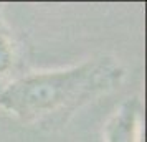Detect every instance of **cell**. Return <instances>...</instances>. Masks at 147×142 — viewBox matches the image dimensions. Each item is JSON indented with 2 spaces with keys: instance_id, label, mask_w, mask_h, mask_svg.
I'll return each instance as SVG.
<instances>
[{
  "instance_id": "3957f363",
  "label": "cell",
  "mask_w": 147,
  "mask_h": 142,
  "mask_svg": "<svg viewBox=\"0 0 147 142\" xmlns=\"http://www.w3.org/2000/svg\"><path fill=\"white\" fill-rule=\"evenodd\" d=\"M15 61H17V53H15V45L10 35L5 32V28L0 27V91L12 81L10 76L15 69Z\"/></svg>"
},
{
  "instance_id": "7a4b0ae2",
  "label": "cell",
  "mask_w": 147,
  "mask_h": 142,
  "mask_svg": "<svg viewBox=\"0 0 147 142\" xmlns=\"http://www.w3.org/2000/svg\"><path fill=\"white\" fill-rule=\"evenodd\" d=\"M142 104L132 96L116 109L104 126V142H140Z\"/></svg>"
},
{
  "instance_id": "6da1fadb",
  "label": "cell",
  "mask_w": 147,
  "mask_h": 142,
  "mask_svg": "<svg viewBox=\"0 0 147 142\" xmlns=\"http://www.w3.org/2000/svg\"><path fill=\"white\" fill-rule=\"evenodd\" d=\"M124 75L119 61L106 55L74 66L25 75L0 91V108L22 124L51 127L66 122L94 98L116 89Z\"/></svg>"
}]
</instances>
